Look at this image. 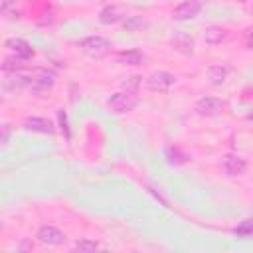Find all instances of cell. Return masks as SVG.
Instances as JSON below:
<instances>
[{"instance_id":"6da1fadb","label":"cell","mask_w":253,"mask_h":253,"mask_svg":"<svg viewBox=\"0 0 253 253\" xmlns=\"http://www.w3.org/2000/svg\"><path fill=\"white\" fill-rule=\"evenodd\" d=\"M77 45L81 47V51H83L85 55H89V57H93V59L105 57V55L111 51V47H113L111 42H109L107 38H103V36H87V38L79 40Z\"/></svg>"},{"instance_id":"7a4b0ae2","label":"cell","mask_w":253,"mask_h":253,"mask_svg":"<svg viewBox=\"0 0 253 253\" xmlns=\"http://www.w3.org/2000/svg\"><path fill=\"white\" fill-rule=\"evenodd\" d=\"M136 105H138V97H136L134 91H128V89L111 95L109 101H107V109H109L111 113H115V115L128 113V111H132Z\"/></svg>"},{"instance_id":"3957f363","label":"cell","mask_w":253,"mask_h":253,"mask_svg":"<svg viewBox=\"0 0 253 253\" xmlns=\"http://www.w3.org/2000/svg\"><path fill=\"white\" fill-rule=\"evenodd\" d=\"M223 109H225V103L219 97L208 95V97H202L196 101V113L200 117H217L223 113Z\"/></svg>"},{"instance_id":"277c9868","label":"cell","mask_w":253,"mask_h":253,"mask_svg":"<svg viewBox=\"0 0 253 253\" xmlns=\"http://www.w3.org/2000/svg\"><path fill=\"white\" fill-rule=\"evenodd\" d=\"M202 6H204V0H182L174 8L172 18L176 22H188V20H192V18H196L200 14Z\"/></svg>"},{"instance_id":"5b68a950","label":"cell","mask_w":253,"mask_h":253,"mask_svg":"<svg viewBox=\"0 0 253 253\" xmlns=\"http://www.w3.org/2000/svg\"><path fill=\"white\" fill-rule=\"evenodd\" d=\"M221 170L227 174V176H239L247 170V160L239 154H223L221 156V162H219Z\"/></svg>"},{"instance_id":"8992f818","label":"cell","mask_w":253,"mask_h":253,"mask_svg":"<svg viewBox=\"0 0 253 253\" xmlns=\"http://www.w3.org/2000/svg\"><path fill=\"white\" fill-rule=\"evenodd\" d=\"M176 83V75L170 73V71H154L148 79H146V85L150 91H168L172 85Z\"/></svg>"},{"instance_id":"52a82bcc","label":"cell","mask_w":253,"mask_h":253,"mask_svg":"<svg viewBox=\"0 0 253 253\" xmlns=\"http://www.w3.org/2000/svg\"><path fill=\"white\" fill-rule=\"evenodd\" d=\"M38 241L43 245H63L65 243V233L53 225H42L38 229Z\"/></svg>"},{"instance_id":"ba28073f","label":"cell","mask_w":253,"mask_h":253,"mask_svg":"<svg viewBox=\"0 0 253 253\" xmlns=\"http://www.w3.org/2000/svg\"><path fill=\"white\" fill-rule=\"evenodd\" d=\"M125 16H126V8H125V6L109 4V6H105V8L99 12V22L105 24V26H111V24H117V22L125 20Z\"/></svg>"},{"instance_id":"9c48e42d","label":"cell","mask_w":253,"mask_h":253,"mask_svg":"<svg viewBox=\"0 0 253 253\" xmlns=\"http://www.w3.org/2000/svg\"><path fill=\"white\" fill-rule=\"evenodd\" d=\"M6 47L16 57H20V59H30L34 55V47L26 40H22V38H10V40H6Z\"/></svg>"},{"instance_id":"30bf717a","label":"cell","mask_w":253,"mask_h":253,"mask_svg":"<svg viewBox=\"0 0 253 253\" xmlns=\"http://www.w3.org/2000/svg\"><path fill=\"white\" fill-rule=\"evenodd\" d=\"M26 128L28 130H34V132H42V134H51L55 130L53 123L45 117H28L26 119Z\"/></svg>"},{"instance_id":"8fae6325","label":"cell","mask_w":253,"mask_h":253,"mask_svg":"<svg viewBox=\"0 0 253 253\" xmlns=\"http://www.w3.org/2000/svg\"><path fill=\"white\" fill-rule=\"evenodd\" d=\"M53 83H55V75H53L51 71H47V69H40V71L30 79V85H32L34 89H38V91L49 89V87H53Z\"/></svg>"},{"instance_id":"7c38bea8","label":"cell","mask_w":253,"mask_h":253,"mask_svg":"<svg viewBox=\"0 0 253 253\" xmlns=\"http://www.w3.org/2000/svg\"><path fill=\"white\" fill-rule=\"evenodd\" d=\"M227 30L225 28H221V26H210V28H206V32H204V40H206V43H210V45H219V43H223L225 40H227Z\"/></svg>"},{"instance_id":"4fadbf2b","label":"cell","mask_w":253,"mask_h":253,"mask_svg":"<svg viewBox=\"0 0 253 253\" xmlns=\"http://www.w3.org/2000/svg\"><path fill=\"white\" fill-rule=\"evenodd\" d=\"M117 61L121 65H132V67H136V65H142L144 63V55L138 49H123V51L117 53Z\"/></svg>"},{"instance_id":"5bb4252c","label":"cell","mask_w":253,"mask_h":253,"mask_svg":"<svg viewBox=\"0 0 253 253\" xmlns=\"http://www.w3.org/2000/svg\"><path fill=\"white\" fill-rule=\"evenodd\" d=\"M164 158H166L168 164H172V166H182V164H186V162L190 160V156H188L186 152H182L178 146H166V148H164Z\"/></svg>"},{"instance_id":"9a60e30c","label":"cell","mask_w":253,"mask_h":253,"mask_svg":"<svg viewBox=\"0 0 253 253\" xmlns=\"http://www.w3.org/2000/svg\"><path fill=\"white\" fill-rule=\"evenodd\" d=\"M227 73H229V69L225 65H211L208 69V79L211 85H221L227 79Z\"/></svg>"},{"instance_id":"2e32d148","label":"cell","mask_w":253,"mask_h":253,"mask_svg":"<svg viewBox=\"0 0 253 253\" xmlns=\"http://www.w3.org/2000/svg\"><path fill=\"white\" fill-rule=\"evenodd\" d=\"M144 28H148V20L142 16H128L125 20V30L126 32H142Z\"/></svg>"},{"instance_id":"e0dca14e","label":"cell","mask_w":253,"mask_h":253,"mask_svg":"<svg viewBox=\"0 0 253 253\" xmlns=\"http://www.w3.org/2000/svg\"><path fill=\"white\" fill-rule=\"evenodd\" d=\"M26 59H20V57H8V59H4V63H2V69L6 71V73H18V71H22L24 67H26V63H24Z\"/></svg>"},{"instance_id":"ac0fdd59","label":"cell","mask_w":253,"mask_h":253,"mask_svg":"<svg viewBox=\"0 0 253 253\" xmlns=\"http://www.w3.org/2000/svg\"><path fill=\"white\" fill-rule=\"evenodd\" d=\"M233 233L237 237H241V239H249L251 233H253V221L251 219H243L237 227H233Z\"/></svg>"},{"instance_id":"d6986e66","label":"cell","mask_w":253,"mask_h":253,"mask_svg":"<svg viewBox=\"0 0 253 253\" xmlns=\"http://www.w3.org/2000/svg\"><path fill=\"white\" fill-rule=\"evenodd\" d=\"M73 249H75V251H81V253H89V251L99 249V243H97V241H91V239H81V241H77V243L73 245Z\"/></svg>"},{"instance_id":"ffe728a7","label":"cell","mask_w":253,"mask_h":253,"mask_svg":"<svg viewBox=\"0 0 253 253\" xmlns=\"http://www.w3.org/2000/svg\"><path fill=\"white\" fill-rule=\"evenodd\" d=\"M10 134H12V126H10L8 123H2V125H0V150L8 146Z\"/></svg>"},{"instance_id":"44dd1931","label":"cell","mask_w":253,"mask_h":253,"mask_svg":"<svg viewBox=\"0 0 253 253\" xmlns=\"http://www.w3.org/2000/svg\"><path fill=\"white\" fill-rule=\"evenodd\" d=\"M57 119H59V128H61V132H63L65 138L69 140V138H71V132H69V126H67V115H65V111H57Z\"/></svg>"},{"instance_id":"7402d4cb","label":"cell","mask_w":253,"mask_h":253,"mask_svg":"<svg viewBox=\"0 0 253 253\" xmlns=\"http://www.w3.org/2000/svg\"><path fill=\"white\" fill-rule=\"evenodd\" d=\"M239 2H245V0H239Z\"/></svg>"}]
</instances>
